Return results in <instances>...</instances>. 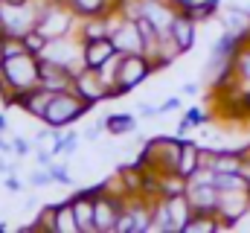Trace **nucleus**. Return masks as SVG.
I'll return each instance as SVG.
<instances>
[{
  "mask_svg": "<svg viewBox=\"0 0 250 233\" xmlns=\"http://www.w3.org/2000/svg\"><path fill=\"white\" fill-rule=\"evenodd\" d=\"M6 85L12 88V96L21 93V91H32V88H41V56H32V53H18V56H9L0 67Z\"/></svg>",
  "mask_w": 250,
  "mask_h": 233,
  "instance_id": "obj_1",
  "label": "nucleus"
},
{
  "mask_svg": "<svg viewBox=\"0 0 250 233\" xmlns=\"http://www.w3.org/2000/svg\"><path fill=\"white\" fill-rule=\"evenodd\" d=\"M154 67H157V61L146 53H128V56L123 53V64L117 70V82L111 88V96H120V93H128L131 88H137Z\"/></svg>",
  "mask_w": 250,
  "mask_h": 233,
  "instance_id": "obj_2",
  "label": "nucleus"
},
{
  "mask_svg": "<svg viewBox=\"0 0 250 233\" xmlns=\"http://www.w3.org/2000/svg\"><path fill=\"white\" fill-rule=\"evenodd\" d=\"M87 108H90V105H87L79 93L62 91V93H53V99H50V105H47V111H44V122L53 125V128H64V125L76 122Z\"/></svg>",
  "mask_w": 250,
  "mask_h": 233,
  "instance_id": "obj_3",
  "label": "nucleus"
},
{
  "mask_svg": "<svg viewBox=\"0 0 250 233\" xmlns=\"http://www.w3.org/2000/svg\"><path fill=\"white\" fill-rule=\"evenodd\" d=\"M73 9L67 12L59 3H47L44 9H38V29L47 35V38H64L70 29H73Z\"/></svg>",
  "mask_w": 250,
  "mask_h": 233,
  "instance_id": "obj_4",
  "label": "nucleus"
},
{
  "mask_svg": "<svg viewBox=\"0 0 250 233\" xmlns=\"http://www.w3.org/2000/svg\"><path fill=\"white\" fill-rule=\"evenodd\" d=\"M73 93H79L87 105H96L99 99L111 96V91H108L102 73H99V70H90V67H82V70L76 73V79H73Z\"/></svg>",
  "mask_w": 250,
  "mask_h": 233,
  "instance_id": "obj_5",
  "label": "nucleus"
},
{
  "mask_svg": "<svg viewBox=\"0 0 250 233\" xmlns=\"http://www.w3.org/2000/svg\"><path fill=\"white\" fill-rule=\"evenodd\" d=\"M117 53H120V50H117V44H114L111 35L90 38V41H84V47H82V64L90 67V70H102Z\"/></svg>",
  "mask_w": 250,
  "mask_h": 233,
  "instance_id": "obj_6",
  "label": "nucleus"
},
{
  "mask_svg": "<svg viewBox=\"0 0 250 233\" xmlns=\"http://www.w3.org/2000/svg\"><path fill=\"white\" fill-rule=\"evenodd\" d=\"M93 204H96V231H117V219L125 210L123 198H117V195H111L105 189V192H99L93 198Z\"/></svg>",
  "mask_w": 250,
  "mask_h": 233,
  "instance_id": "obj_7",
  "label": "nucleus"
},
{
  "mask_svg": "<svg viewBox=\"0 0 250 233\" xmlns=\"http://www.w3.org/2000/svg\"><path fill=\"white\" fill-rule=\"evenodd\" d=\"M111 38H114V44H117V50L120 53H146V44H143V35H140V26H137V21L134 18H128L123 23H117L114 29H111ZM148 56V53H146Z\"/></svg>",
  "mask_w": 250,
  "mask_h": 233,
  "instance_id": "obj_8",
  "label": "nucleus"
},
{
  "mask_svg": "<svg viewBox=\"0 0 250 233\" xmlns=\"http://www.w3.org/2000/svg\"><path fill=\"white\" fill-rule=\"evenodd\" d=\"M187 198H189V204H192L195 213H218L221 192H218L215 184H189Z\"/></svg>",
  "mask_w": 250,
  "mask_h": 233,
  "instance_id": "obj_9",
  "label": "nucleus"
},
{
  "mask_svg": "<svg viewBox=\"0 0 250 233\" xmlns=\"http://www.w3.org/2000/svg\"><path fill=\"white\" fill-rule=\"evenodd\" d=\"M169 38H172V44H178L181 53L192 50V44H195V18H192V12H178L175 15V21L169 26Z\"/></svg>",
  "mask_w": 250,
  "mask_h": 233,
  "instance_id": "obj_10",
  "label": "nucleus"
},
{
  "mask_svg": "<svg viewBox=\"0 0 250 233\" xmlns=\"http://www.w3.org/2000/svg\"><path fill=\"white\" fill-rule=\"evenodd\" d=\"M44 61H53V64H62V67H70L73 70V64L82 58L79 53V47H73V44H67L64 38H56V41H50L47 44V50L41 53ZM73 73H79V70H73Z\"/></svg>",
  "mask_w": 250,
  "mask_h": 233,
  "instance_id": "obj_11",
  "label": "nucleus"
},
{
  "mask_svg": "<svg viewBox=\"0 0 250 233\" xmlns=\"http://www.w3.org/2000/svg\"><path fill=\"white\" fill-rule=\"evenodd\" d=\"M70 204H73V213H76L79 231H96V204H93V195L79 192Z\"/></svg>",
  "mask_w": 250,
  "mask_h": 233,
  "instance_id": "obj_12",
  "label": "nucleus"
},
{
  "mask_svg": "<svg viewBox=\"0 0 250 233\" xmlns=\"http://www.w3.org/2000/svg\"><path fill=\"white\" fill-rule=\"evenodd\" d=\"M198 166H201V149H198L192 140H184V146H181V163H178V175L189 178V175L195 172Z\"/></svg>",
  "mask_w": 250,
  "mask_h": 233,
  "instance_id": "obj_13",
  "label": "nucleus"
},
{
  "mask_svg": "<svg viewBox=\"0 0 250 233\" xmlns=\"http://www.w3.org/2000/svg\"><path fill=\"white\" fill-rule=\"evenodd\" d=\"M82 35H84V41H90V38H102V35H111V21H105L102 15L87 18L84 26H82Z\"/></svg>",
  "mask_w": 250,
  "mask_h": 233,
  "instance_id": "obj_14",
  "label": "nucleus"
},
{
  "mask_svg": "<svg viewBox=\"0 0 250 233\" xmlns=\"http://www.w3.org/2000/svg\"><path fill=\"white\" fill-rule=\"evenodd\" d=\"M21 41H23V50H26V53H32V56H41V53L47 50V44H50V38H47L38 26H35V29H29Z\"/></svg>",
  "mask_w": 250,
  "mask_h": 233,
  "instance_id": "obj_15",
  "label": "nucleus"
},
{
  "mask_svg": "<svg viewBox=\"0 0 250 233\" xmlns=\"http://www.w3.org/2000/svg\"><path fill=\"white\" fill-rule=\"evenodd\" d=\"M134 128V116L131 114H111L105 116V131L108 134H114V137H120L125 131H131Z\"/></svg>",
  "mask_w": 250,
  "mask_h": 233,
  "instance_id": "obj_16",
  "label": "nucleus"
},
{
  "mask_svg": "<svg viewBox=\"0 0 250 233\" xmlns=\"http://www.w3.org/2000/svg\"><path fill=\"white\" fill-rule=\"evenodd\" d=\"M56 231H64V233L79 231V222H76L73 204H64V207H56Z\"/></svg>",
  "mask_w": 250,
  "mask_h": 233,
  "instance_id": "obj_17",
  "label": "nucleus"
},
{
  "mask_svg": "<svg viewBox=\"0 0 250 233\" xmlns=\"http://www.w3.org/2000/svg\"><path fill=\"white\" fill-rule=\"evenodd\" d=\"M218 6H221V0H198L195 9H192V18L195 21H207V18H212V12Z\"/></svg>",
  "mask_w": 250,
  "mask_h": 233,
  "instance_id": "obj_18",
  "label": "nucleus"
},
{
  "mask_svg": "<svg viewBox=\"0 0 250 233\" xmlns=\"http://www.w3.org/2000/svg\"><path fill=\"white\" fill-rule=\"evenodd\" d=\"M236 73H239L242 79H250V47H245V50L236 53Z\"/></svg>",
  "mask_w": 250,
  "mask_h": 233,
  "instance_id": "obj_19",
  "label": "nucleus"
},
{
  "mask_svg": "<svg viewBox=\"0 0 250 233\" xmlns=\"http://www.w3.org/2000/svg\"><path fill=\"white\" fill-rule=\"evenodd\" d=\"M117 231H137V225H134V213H131V210H128V207H125L123 213H120V219H117Z\"/></svg>",
  "mask_w": 250,
  "mask_h": 233,
  "instance_id": "obj_20",
  "label": "nucleus"
},
{
  "mask_svg": "<svg viewBox=\"0 0 250 233\" xmlns=\"http://www.w3.org/2000/svg\"><path fill=\"white\" fill-rule=\"evenodd\" d=\"M50 181H53V172H50L47 166H44L41 172H35V175H32V186H47Z\"/></svg>",
  "mask_w": 250,
  "mask_h": 233,
  "instance_id": "obj_21",
  "label": "nucleus"
},
{
  "mask_svg": "<svg viewBox=\"0 0 250 233\" xmlns=\"http://www.w3.org/2000/svg\"><path fill=\"white\" fill-rule=\"evenodd\" d=\"M187 122L189 125H201V122H207V116H204L201 108H189L187 111Z\"/></svg>",
  "mask_w": 250,
  "mask_h": 233,
  "instance_id": "obj_22",
  "label": "nucleus"
},
{
  "mask_svg": "<svg viewBox=\"0 0 250 233\" xmlns=\"http://www.w3.org/2000/svg\"><path fill=\"white\" fill-rule=\"evenodd\" d=\"M50 172H53V181H59V184H70V175H67V169L64 166H50Z\"/></svg>",
  "mask_w": 250,
  "mask_h": 233,
  "instance_id": "obj_23",
  "label": "nucleus"
},
{
  "mask_svg": "<svg viewBox=\"0 0 250 233\" xmlns=\"http://www.w3.org/2000/svg\"><path fill=\"white\" fill-rule=\"evenodd\" d=\"M102 128H105V119H99V122H93L87 131H84V137L87 140H99V134H102Z\"/></svg>",
  "mask_w": 250,
  "mask_h": 233,
  "instance_id": "obj_24",
  "label": "nucleus"
},
{
  "mask_svg": "<svg viewBox=\"0 0 250 233\" xmlns=\"http://www.w3.org/2000/svg\"><path fill=\"white\" fill-rule=\"evenodd\" d=\"M137 111H140L143 116H157V114H160V105H148V102H140V105H137Z\"/></svg>",
  "mask_w": 250,
  "mask_h": 233,
  "instance_id": "obj_25",
  "label": "nucleus"
},
{
  "mask_svg": "<svg viewBox=\"0 0 250 233\" xmlns=\"http://www.w3.org/2000/svg\"><path fill=\"white\" fill-rule=\"evenodd\" d=\"M3 186H6L9 192H21V186H23V184H21V181H18L15 175L9 172V175H6V184H3Z\"/></svg>",
  "mask_w": 250,
  "mask_h": 233,
  "instance_id": "obj_26",
  "label": "nucleus"
},
{
  "mask_svg": "<svg viewBox=\"0 0 250 233\" xmlns=\"http://www.w3.org/2000/svg\"><path fill=\"white\" fill-rule=\"evenodd\" d=\"M239 111H242V114H250V91H245V93L239 96Z\"/></svg>",
  "mask_w": 250,
  "mask_h": 233,
  "instance_id": "obj_27",
  "label": "nucleus"
},
{
  "mask_svg": "<svg viewBox=\"0 0 250 233\" xmlns=\"http://www.w3.org/2000/svg\"><path fill=\"white\" fill-rule=\"evenodd\" d=\"M178 105H181V99H178V96H172V99H166V102L160 105V114H163V111H175Z\"/></svg>",
  "mask_w": 250,
  "mask_h": 233,
  "instance_id": "obj_28",
  "label": "nucleus"
},
{
  "mask_svg": "<svg viewBox=\"0 0 250 233\" xmlns=\"http://www.w3.org/2000/svg\"><path fill=\"white\" fill-rule=\"evenodd\" d=\"M12 146H15V152H18V155H26V152H29V143H26V140H21V137H18V140H12Z\"/></svg>",
  "mask_w": 250,
  "mask_h": 233,
  "instance_id": "obj_29",
  "label": "nucleus"
},
{
  "mask_svg": "<svg viewBox=\"0 0 250 233\" xmlns=\"http://www.w3.org/2000/svg\"><path fill=\"white\" fill-rule=\"evenodd\" d=\"M198 91H201V88H198L195 82H187V85H184V93H187V96H195Z\"/></svg>",
  "mask_w": 250,
  "mask_h": 233,
  "instance_id": "obj_30",
  "label": "nucleus"
},
{
  "mask_svg": "<svg viewBox=\"0 0 250 233\" xmlns=\"http://www.w3.org/2000/svg\"><path fill=\"white\" fill-rule=\"evenodd\" d=\"M0 172H3V175H9V172H15V166H9V163H6V161L0 158Z\"/></svg>",
  "mask_w": 250,
  "mask_h": 233,
  "instance_id": "obj_31",
  "label": "nucleus"
},
{
  "mask_svg": "<svg viewBox=\"0 0 250 233\" xmlns=\"http://www.w3.org/2000/svg\"><path fill=\"white\" fill-rule=\"evenodd\" d=\"M3 44H6V35H0V67H3V61H6V53H3Z\"/></svg>",
  "mask_w": 250,
  "mask_h": 233,
  "instance_id": "obj_32",
  "label": "nucleus"
},
{
  "mask_svg": "<svg viewBox=\"0 0 250 233\" xmlns=\"http://www.w3.org/2000/svg\"><path fill=\"white\" fill-rule=\"evenodd\" d=\"M0 152H15V146H12V143H6V140H0Z\"/></svg>",
  "mask_w": 250,
  "mask_h": 233,
  "instance_id": "obj_33",
  "label": "nucleus"
},
{
  "mask_svg": "<svg viewBox=\"0 0 250 233\" xmlns=\"http://www.w3.org/2000/svg\"><path fill=\"white\" fill-rule=\"evenodd\" d=\"M3 128H6V119H3V116H0V131H3Z\"/></svg>",
  "mask_w": 250,
  "mask_h": 233,
  "instance_id": "obj_34",
  "label": "nucleus"
}]
</instances>
